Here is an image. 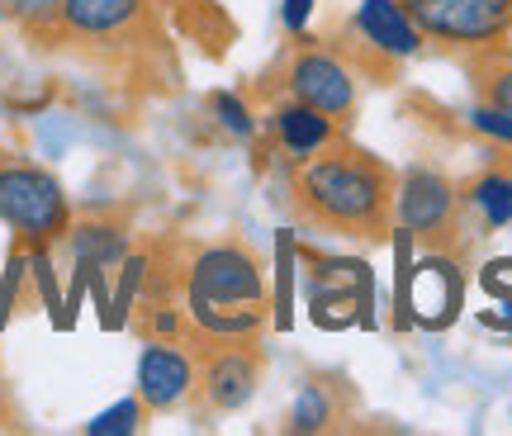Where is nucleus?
Returning a JSON list of instances; mask_svg holds the SVG:
<instances>
[{
	"label": "nucleus",
	"instance_id": "19",
	"mask_svg": "<svg viewBox=\"0 0 512 436\" xmlns=\"http://www.w3.org/2000/svg\"><path fill=\"white\" fill-rule=\"evenodd\" d=\"M470 128L484 133V138H494V143H512V114H503V109H494V105L470 109Z\"/></svg>",
	"mask_w": 512,
	"mask_h": 436
},
{
	"label": "nucleus",
	"instance_id": "9",
	"mask_svg": "<svg viewBox=\"0 0 512 436\" xmlns=\"http://www.w3.org/2000/svg\"><path fill=\"white\" fill-rule=\"evenodd\" d=\"M128 247H133L128 214L72 218V228H67V252H72V266H76V290H72V299L62 304V327H72L76 299L86 290V280H91V275H114V266L128 256Z\"/></svg>",
	"mask_w": 512,
	"mask_h": 436
},
{
	"label": "nucleus",
	"instance_id": "13",
	"mask_svg": "<svg viewBox=\"0 0 512 436\" xmlns=\"http://www.w3.org/2000/svg\"><path fill=\"white\" fill-rule=\"evenodd\" d=\"M351 418H356V389L342 375L309 370L290 403V413H285V432H299V436L342 432Z\"/></svg>",
	"mask_w": 512,
	"mask_h": 436
},
{
	"label": "nucleus",
	"instance_id": "20",
	"mask_svg": "<svg viewBox=\"0 0 512 436\" xmlns=\"http://www.w3.org/2000/svg\"><path fill=\"white\" fill-rule=\"evenodd\" d=\"M313 5H318V0H285V5H280V19H285V34H304V29H309Z\"/></svg>",
	"mask_w": 512,
	"mask_h": 436
},
{
	"label": "nucleus",
	"instance_id": "15",
	"mask_svg": "<svg viewBox=\"0 0 512 436\" xmlns=\"http://www.w3.org/2000/svg\"><path fill=\"white\" fill-rule=\"evenodd\" d=\"M465 76H470V91H475L479 105H494L503 114H512V53L508 48L465 57Z\"/></svg>",
	"mask_w": 512,
	"mask_h": 436
},
{
	"label": "nucleus",
	"instance_id": "21",
	"mask_svg": "<svg viewBox=\"0 0 512 436\" xmlns=\"http://www.w3.org/2000/svg\"><path fill=\"white\" fill-rule=\"evenodd\" d=\"M157 5H162V10H171V15H181V10L190 5V0H157Z\"/></svg>",
	"mask_w": 512,
	"mask_h": 436
},
{
	"label": "nucleus",
	"instance_id": "7",
	"mask_svg": "<svg viewBox=\"0 0 512 436\" xmlns=\"http://www.w3.org/2000/svg\"><path fill=\"white\" fill-rule=\"evenodd\" d=\"M190 346L200 356V375H195V394L185 408L200 427L233 418L261 394L266 365H271L261 337H190Z\"/></svg>",
	"mask_w": 512,
	"mask_h": 436
},
{
	"label": "nucleus",
	"instance_id": "17",
	"mask_svg": "<svg viewBox=\"0 0 512 436\" xmlns=\"http://www.w3.org/2000/svg\"><path fill=\"white\" fill-rule=\"evenodd\" d=\"M147 418H152V413H147V403L138 399V394H133V399H124V403H119V408H110V413H100V418H95L91 427H86V432H91V436L138 432V427H143Z\"/></svg>",
	"mask_w": 512,
	"mask_h": 436
},
{
	"label": "nucleus",
	"instance_id": "14",
	"mask_svg": "<svg viewBox=\"0 0 512 436\" xmlns=\"http://www.w3.org/2000/svg\"><path fill=\"white\" fill-rule=\"evenodd\" d=\"M460 190H465V204H470V214L479 218L484 233H498V228L512 223V171L508 166H489V171H479L475 181L460 185Z\"/></svg>",
	"mask_w": 512,
	"mask_h": 436
},
{
	"label": "nucleus",
	"instance_id": "11",
	"mask_svg": "<svg viewBox=\"0 0 512 436\" xmlns=\"http://www.w3.org/2000/svg\"><path fill=\"white\" fill-rule=\"evenodd\" d=\"M460 290L456 256L427 252L418 271H399V327H446L460 309Z\"/></svg>",
	"mask_w": 512,
	"mask_h": 436
},
{
	"label": "nucleus",
	"instance_id": "3",
	"mask_svg": "<svg viewBox=\"0 0 512 436\" xmlns=\"http://www.w3.org/2000/svg\"><path fill=\"white\" fill-rule=\"evenodd\" d=\"M185 313L190 337H261L275 323L266 261L252 242L219 237L185 247Z\"/></svg>",
	"mask_w": 512,
	"mask_h": 436
},
{
	"label": "nucleus",
	"instance_id": "18",
	"mask_svg": "<svg viewBox=\"0 0 512 436\" xmlns=\"http://www.w3.org/2000/svg\"><path fill=\"white\" fill-rule=\"evenodd\" d=\"M275 266H280V280H275V327H290V290H294V237L280 233L275 242Z\"/></svg>",
	"mask_w": 512,
	"mask_h": 436
},
{
	"label": "nucleus",
	"instance_id": "10",
	"mask_svg": "<svg viewBox=\"0 0 512 436\" xmlns=\"http://www.w3.org/2000/svg\"><path fill=\"white\" fill-rule=\"evenodd\" d=\"M195 375H200V356L190 342H143L138 351V375H133V394L147 403V413H176L195 394Z\"/></svg>",
	"mask_w": 512,
	"mask_h": 436
},
{
	"label": "nucleus",
	"instance_id": "16",
	"mask_svg": "<svg viewBox=\"0 0 512 436\" xmlns=\"http://www.w3.org/2000/svg\"><path fill=\"white\" fill-rule=\"evenodd\" d=\"M209 114H214L233 138H256V128H261V119H252V105H247L238 91H209Z\"/></svg>",
	"mask_w": 512,
	"mask_h": 436
},
{
	"label": "nucleus",
	"instance_id": "4",
	"mask_svg": "<svg viewBox=\"0 0 512 436\" xmlns=\"http://www.w3.org/2000/svg\"><path fill=\"white\" fill-rule=\"evenodd\" d=\"M318 38L337 48L342 62L370 86H394L403 67L427 53V34L418 29V19L403 0H356Z\"/></svg>",
	"mask_w": 512,
	"mask_h": 436
},
{
	"label": "nucleus",
	"instance_id": "6",
	"mask_svg": "<svg viewBox=\"0 0 512 436\" xmlns=\"http://www.w3.org/2000/svg\"><path fill=\"white\" fill-rule=\"evenodd\" d=\"M0 223L24 247H57L72 228V200L57 171L10 143H0Z\"/></svg>",
	"mask_w": 512,
	"mask_h": 436
},
{
	"label": "nucleus",
	"instance_id": "1",
	"mask_svg": "<svg viewBox=\"0 0 512 436\" xmlns=\"http://www.w3.org/2000/svg\"><path fill=\"white\" fill-rule=\"evenodd\" d=\"M43 48L124 91L166 95L181 86L176 43L157 0H62L57 29Z\"/></svg>",
	"mask_w": 512,
	"mask_h": 436
},
{
	"label": "nucleus",
	"instance_id": "2",
	"mask_svg": "<svg viewBox=\"0 0 512 436\" xmlns=\"http://www.w3.org/2000/svg\"><path fill=\"white\" fill-rule=\"evenodd\" d=\"M394 195L399 171L351 138L294 162L285 181V204L299 228L366 247H380L394 233Z\"/></svg>",
	"mask_w": 512,
	"mask_h": 436
},
{
	"label": "nucleus",
	"instance_id": "8",
	"mask_svg": "<svg viewBox=\"0 0 512 436\" xmlns=\"http://www.w3.org/2000/svg\"><path fill=\"white\" fill-rule=\"evenodd\" d=\"M394 233H408L413 247L422 252L460 256L470 242V204L451 176H441L432 166H413L399 176L394 195Z\"/></svg>",
	"mask_w": 512,
	"mask_h": 436
},
{
	"label": "nucleus",
	"instance_id": "12",
	"mask_svg": "<svg viewBox=\"0 0 512 436\" xmlns=\"http://www.w3.org/2000/svg\"><path fill=\"white\" fill-rule=\"evenodd\" d=\"M266 138H271L275 157L285 166L304 162V157H313V152H323V147L342 143L347 138V128L332 124L328 114H318V109H309L304 100H294V95H275V100H266Z\"/></svg>",
	"mask_w": 512,
	"mask_h": 436
},
{
	"label": "nucleus",
	"instance_id": "5",
	"mask_svg": "<svg viewBox=\"0 0 512 436\" xmlns=\"http://www.w3.org/2000/svg\"><path fill=\"white\" fill-rule=\"evenodd\" d=\"M256 100H275V95H294L309 109L328 114L332 124L351 128L361 119V76L351 72L342 53L328 48L318 34H290L285 53L275 57L271 67L261 72V81L252 86Z\"/></svg>",
	"mask_w": 512,
	"mask_h": 436
}]
</instances>
